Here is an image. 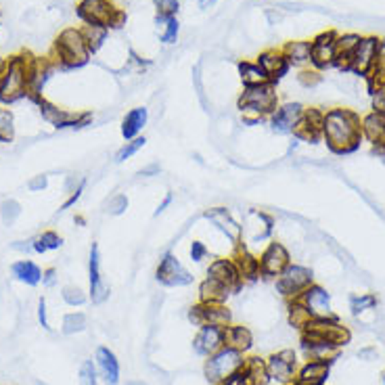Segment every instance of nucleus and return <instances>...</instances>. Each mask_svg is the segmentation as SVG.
Returning <instances> with one entry per match:
<instances>
[{
  "mask_svg": "<svg viewBox=\"0 0 385 385\" xmlns=\"http://www.w3.org/2000/svg\"><path fill=\"white\" fill-rule=\"evenodd\" d=\"M289 320H291L293 327L304 329L312 320V316L308 314V310L302 304L297 302V299H289Z\"/></svg>",
  "mask_w": 385,
  "mask_h": 385,
  "instance_id": "43",
  "label": "nucleus"
},
{
  "mask_svg": "<svg viewBox=\"0 0 385 385\" xmlns=\"http://www.w3.org/2000/svg\"><path fill=\"white\" fill-rule=\"evenodd\" d=\"M299 82L304 84V86H316V84L320 82V75L318 71H299Z\"/></svg>",
  "mask_w": 385,
  "mask_h": 385,
  "instance_id": "53",
  "label": "nucleus"
},
{
  "mask_svg": "<svg viewBox=\"0 0 385 385\" xmlns=\"http://www.w3.org/2000/svg\"><path fill=\"white\" fill-rule=\"evenodd\" d=\"M295 299L308 310L312 318H335L333 308H331V293L318 283H312L310 287H306Z\"/></svg>",
  "mask_w": 385,
  "mask_h": 385,
  "instance_id": "12",
  "label": "nucleus"
},
{
  "mask_svg": "<svg viewBox=\"0 0 385 385\" xmlns=\"http://www.w3.org/2000/svg\"><path fill=\"white\" fill-rule=\"evenodd\" d=\"M155 281L163 287H189L195 283V277L174 251H165L155 268Z\"/></svg>",
  "mask_w": 385,
  "mask_h": 385,
  "instance_id": "7",
  "label": "nucleus"
},
{
  "mask_svg": "<svg viewBox=\"0 0 385 385\" xmlns=\"http://www.w3.org/2000/svg\"><path fill=\"white\" fill-rule=\"evenodd\" d=\"M47 187H49V176L47 174H38V176L27 180V189L32 193H40V191H45Z\"/></svg>",
  "mask_w": 385,
  "mask_h": 385,
  "instance_id": "51",
  "label": "nucleus"
},
{
  "mask_svg": "<svg viewBox=\"0 0 385 385\" xmlns=\"http://www.w3.org/2000/svg\"><path fill=\"white\" fill-rule=\"evenodd\" d=\"M53 55L65 69H75L86 65L91 59V49L86 45V38L80 27H65L53 45Z\"/></svg>",
  "mask_w": 385,
  "mask_h": 385,
  "instance_id": "4",
  "label": "nucleus"
},
{
  "mask_svg": "<svg viewBox=\"0 0 385 385\" xmlns=\"http://www.w3.org/2000/svg\"><path fill=\"white\" fill-rule=\"evenodd\" d=\"M172 201H174V195L172 193H165V197L161 199V203L157 205V209H155V213H153V216L157 218V216H161V213L170 207V205H172Z\"/></svg>",
  "mask_w": 385,
  "mask_h": 385,
  "instance_id": "55",
  "label": "nucleus"
},
{
  "mask_svg": "<svg viewBox=\"0 0 385 385\" xmlns=\"http://www.w3.org/2000/svg\"><path fill=\"white\" fill-rule=\"evenodd\" d=\"M216 3H218V0H199V7H201L203 11H207V9H211Z\"/></svg>",
  "mask_w": 385,
  "mask_h": 385,
  "instance_id": "58",
  "label": "nucleus"
},
{
  "mask_svg": "<svg viewBox=\"0 0 385 385\" xmlns=\"http://www.w3.org/2000/svg\"><path fill=\"white\" fill-rule=\"evenodd\" d=\"M84 189H86V185H84V187H80V189H75V191H71L69 193V197H67V201L61 205V209L59 211H65V209H69V207H73L78 201H80V197H82V193H84Z\"/></svg>",
  "mask_w": 385,
  "mask_h": 385,
  "instance_id": "54",
  "label": "nucleus"
},
{
  "mask_svg": "<svg viewBox=\"0 0 385 385\" xmlns=\"http://www.w3.org/2000/svg\"><path fill=\"white\" fill-rule=\"evenodd\" d=\"M126 385H145V383L143 381H128Z\"/></svg>",
  "mask_w": 385,
  "mask_h": 385,
  "instance_id": "59",
  "label": "nucleus"
},
{
  "mask_svg": "<svg viewBox=\"0 0 385 385\" xmlns=\"http://www.w3.org/2000/svg\"><path fill=\"white\" fill-rule=\"evenodd\" d=\"M245 362H247V358H245L243 352H239V350H235L231 346H222L218 352H213L211 356H207L203 373H205V379L211 385H218L229 375H233L235 371L243 369Z\"/></svg>",
  "mask_w": 385,
  "mask_h": 385,
  "instance_id": "5",
  "label": "nucleus"
},
{
  "mask_svg": "<svg viewBox=\"0 0 385 385\" xmlns=\"http://www.w3.org/2000/svg\"><path fill=\"white\" fill-rule=\"evenodd\" d=\"M310 63L320 71L337 63V34L333 30L318 34L312 40L310 49Z\"/></svg>",
  "mask_w": 385,
  "mask_h": 385,
  "instance_id": "16",
  "label": "nucleus"
},
{
  "mask_svg": "<svg viewBox=\"0 0 385 385\" xmlns=\"http://www.w3.org/2000/svg\"><path fill=\"white\" fill-rule=\"evenodd\" d=\"M260 63V67L266 71V75L270 78V82H279L287 71H289V61L285 59L283 51H277V49H268V51H262L258 55V59H255Z\"/></svg>",
  "mask_w": 385,
  "mask_h": 385,
  "instance_id": "27",
  "label": "nucleus"
},
{
  "mask_svg": "<svg viewBox=\"0 0 385 385\" xmlns=\"http://www.w3.org/2000/svg\"><path fill=\"white\" fill-rule=\"evenodd\" d=\"M27 67L30 55H15L5 61L0 71V105H13L27 97Z\"/></svg>",
  "mask_w": 385,
  "mask_h": 385,
  "instance_id": "3",
  "label": "nucleus"
},
{
  "mask_svg": "<svg viewBox=\"0 0 385 385\" xmlns=\"http://www.w3.org/2000/svg\"><path fill=\"white\" fill-rule=\"evenodd\" d=\"M189 320L195 327H201V325L229 327V325H233V312L226 308V304H201V302H197L189 310Z\"/></svg>",
  "mask_w": 385,
  "mask_h": 385,
  "instance_id": "17",
  "label": "nucleus"
},
{
  "mask_svg": "<svg viewBox=\"0 0 385 385\" xmlns=\"http://www.w3.org/2000/svg\"><path fill=\"white\" fill-rule=\"evenodd\" d=\"M145 145H147V139H145V137H137V139H132V141H126V143L117 149V153H115V163H124L126 159L135 157Z\"/></svg>",
  "mask_w": 385,
  "mask_h": 385,
  "instance_id": "40",
  "label": "nucleus"
},
{
  "mask_svg": "<svg viewBox=\"0 0 385 385\" xmlns=\"http://www.w3.org/2000/svg\"><path fill=\"white\" fill-rule=\"evenodd\" d=\"M42 272L45 270H42L34 260H27V258L15 260L11 264V277L27 287H38L42 283Z\"/></svg>",
  "mask_w": 385,
  "mask_h": 385,
  "instance_id": "28",
  "label": "nucleus"
},
{
  "mask_svg": "<svg viewBox=\"0 0 385 385\" xmlns=\"http://www.w3.org/2000/svg\"><path fill=\"white\" fill-rule=\"evenodd\" d=\"M147 124H149V109L147 107H135V109H130V111L124 115L121 128H119L124 141H132L137 137H143V130L147 128Z\"/></svg>",
  "mask_w": 385,
  "mask_h": 385,
  "instance_id": "26",
  "label": "nucleus"
},
{
  "mask_svg": "<svg viewBox=\"0 0 385 385\" xmlns=\"http://www.w3.org/2000/svg\"><path fill=\"white\" fill-rule=\"evenodd\" d=\"M323 121H325V111L320 109H304V115L299 119L293 137L304 141V143H318L323 141Z\"/></svg>",
  "mask_w": 385,
  "mask_h": 385,
  "instance_id": "21",
  "label": "nucleus"
},
{
  "mask_svg": "<svg viewBox=\"0 0 385 385\" xmlns=\"http://www.w3.org/2000/svg\"><path fill=\"white\" fill-rule=\"evenodd\" d=\"M207 277L220 281L224 287H229L231 291H239L241 285H243V277L235 264V260L231 255H222V258H216L211 260L209 266H207Z\"/></svg>",
  "mask_w": 385,
  "mask_h": 385,
  "instance_id": "19",
  "label": "nucleus"
},
{
  "mask_svg": "<svg viewBox=\"0 0 385 385\" xmlns=\"http://www.w3.org/2000/svg\"><path fill=\"white\" fill-rule=\"evenodd\" d=\"M231 258L235 260L243 281H255L260 277V262H258V255L251 253V249L241 241L239 245L233 247Z\"/></svg>",
  "mask_w": 385,
  "mask_h": 385,
  "instance_id": "25",
  "label": "nucleus"
},
{
  "mask_svg": "<svg viewBox=\"0 0 385 385\" xmlns=\"http://www.w3.org/2000/svg\"><path fill=\"white\" fill-rule=\"evenodd\" d=\"M80 385H99V373L93 360H84L80 366Z\"/></svg>",
  "mask_w": 385,
  "mask_h": 385,
  "instance_id": "46",
  "label": "nucleus"
},
{
  "mask_svg": "<svg viewBox=\"0 0 385 385\" xmlns=\"http://www.w3.org/2000/svg\"><path fill=\"white\" fill-rule=\"evenodd\" d=\"M189 255H191V260H193L195 264H199V262L207 260L209 247H207L203 241H191V245H189Z\"/></svg>",
  "mask_w": 385,
  "mask_h": 385,
  "instance_id": "48",
  "label": "nucleus"
},
{
  "mask_svg": "<svg viewBox=\"0 0 385 385\" xmlns=\"http://www.w3.org/2000/svg\"><path fill=\"white\" fill-rule=\"evenodd\" d=\"M245 369H247V375H249L251 383H255V385H268L270 383L268 373H266V360H262L258 356H251V358H247Z\"/></svg>",
  "mask_w": 385,
  "mask_h": 385,
  "instance_id": "36",
  "label": "nucleus"
},
{
  "mask_svg": "<svg viewBox=\"0 0 385 385\" xmlns=\"http://www.w3.org/2000/svg\"><path fill=\"white\" fill-rule=\"evenodd\" d=\"M57 279H59L57 268H45V272H42V285L47 289H53L57 285Z\"/></svg>",
  "mask_w": 385,
  "mask_h": 385,
  "instance_id": "52",
  "label": "nucleus"
},
{
  "mask_svg": "<svg viewBox=\"0 0 385 385\" xmlns=\"http://www.w3.org/2000/svg\"><path fill=\"white\" fill-rule=\"evenodd\" d=\"M249 385H255V383H249Z\"/></svg>",
  "mask_w": 385,
  "mask_h": 385,
  "instance_id": "62",
  "label": "nucleus"
},
{
  "mask_svg": "<svg viewBox=\"0 0 385 385\" xmlns=\"http://www.w3.org/2000/svg\"><path fill=\"white\" fill-rule=\"evenodd\" d=\"M360 128H362V139H366L379 153L385 155V115L373 109L371 113L362 115Z\"/></svg>",
  "mask_w": 385,
  "mask_h": 385,
  "instance_id": "23",
  "label": "nucleus"
},
{
  "mask_svg": "<svg viewBox=\"0 0 385 385\" xmlns=\"http://www.w3.org/2000/svg\"><path fill=\"white\" fill-rule=\"evenodd\" d=\"M239 78L243 82V89L260 86V84H268L270 82V78L266 75V71L260 67L258 61H241L239 63Z\"/></svg>",
  "mask_w": 385,
  "mask_h": 385,
  "instance_id": "30",
  "label": "nucleus"
},
{
  "mask_svg": "<svg viewBox=\"0 0 385 385\" xmlns=\"http://www.w3.org/2000/svg\"><path fill=\"white\" fill-rule=\"evenodd\" d=\"M266 373L270 381H277L281 385H291L297 373V356L291 348H285L281 352H275L266 358Z\"/></svg>",
  "mask_w": 385,
  "mask_h": 385,
  "instance_id": "13",
  "label": "nucleus"
},
{
  "mask_svg": "<svg viewBox=\"0 0 385 385\" xmlns=\"http://www.w3.org/2000/svg\"><path fill=\"white\" fill-rule=\"evenodd\" d=\"M304 109L306 107L302 103H293V101L279 103V107L268 115V124L272 128V132L283 135V137L293 135L299 119H302V115H304Z\"/></svg>",
  "mask_w": 385,
  "mask_h": 385,
  "instance_id": "14",
  "label": "nucleus"
},
{
  "mask_svg": "<svg viewBox=\"0 0 385 385\" xmlns=\"http://www.w3.org/2000/svg\"><path fill=\"white\" fill-rule=\"evenodd\" d=\"M89 289H91L89 295L93 299V304H103L109 297V289L101 275V251L97 243L91 245V253H89Z\"/></svg>",
  "mask_w": 385,
  "mask_h": 385,
  "instance_id": "20",
  "label": "nucleus"
},
{
  "mask_svg": "<svg viewBox=\"0 0 385 385\" xmlns=\"http://www.w3.org/2000/svg\"><path fill=\"white\" fill-rule=\"evenodd\" d=\"M61 297H63V302L71 308H78V306H84L89 302V295L84 293V289H80L78 285H65L61 289Z\"/></svg>",
  "mask_w": 385,
  "mask_h": 385,
  "instance_id": "42",
  "label": "nucleus"
},
{
  "mask_svg": "<svg viewBox=\"0 0 385 385\" xmlns=\"http://www.w3.org/2000/svg\"><path fill=\"white\" fill-rule=\"evenodd\" d=\"M222 346H226V327L201 325L197 335L193 337V350L197 356H203V358L218 352Z\"/></svg>",
  "mask_w": 385,
  "mask_h": 385,
  "instance_id": "15",
  "label": "nucleus"
},
{
  "mask_svg": "<svg viewBox=\"0 0 385 385\" xmlns=\"http://www.w3.org/2000/svg\"><path fill=\"white\" fill-rule=\"evenodd\" d=\"M40 107V115L45 121H49L57 130H65V128H84L93 121V113H80V111H69L53 105L47 99H38L36 101Z\"/></svg>",
  "mask_w": 385,
  "mask_h": 385,
  "instance_id": "9",
  "label": "nucleus"
},
{
  "mask_svg": "<svg viewBox=\"0 0 385 385\" xmlns=\"http://www.w3.org/2000/svg\"><path fill=\"white\" fill-rule=\"evenodd\" d=\"M377 59H379V38L362 36L358 47L354 49V53L348 59V69L346 71H354L358 75L369 78L377 67Z\"/></svg>",
  "mask_w": 385,
  "mask_h": 385,
  "instance_id": "11",
  "label": "nucleus"
},
{
  "mask_svg": "<svg viewBox=\"0 0 385 385\" xmlns=\"http://www.w3.org/2000/svg\"><path fill=\"white\" fill-rule=\"evenodd\" d=\"M360 34H344V36H337V63L341 69H348V59L354 53V49L358 47L360 42Z\"/></svg>",
  "mask_w": 385,
  "mask_h": 385,
  "instance_id": "33",
  "label": "nucleus"
},
{
  "mask_svg": "<svg viewBox=\"0 0 385 385\" xmlns=\"http://www.w3.org/2000/svg\"><path fill=\"white\" fill-rule=\"evenodd\" d=\"M258 262H260V277L277 279L291 264V253L285 247V243L270 239L264 245V249L258 253Z\"/></svg>",
  "mask_w": 385,
  "mask_h": 385,
  "instance_id": "10",
  "label": "nucleus"
},
{
  "mask_svg": "<svg viewBox=\"0 0 385 385\" xmlns=\"http://www.w3.org/2000/svg\"><path fill=\"white\" fill-rule=\"evenodd\" d=\"M233 291L224 287L220 281L205 277L199 285V302L201 304H224Z\"/></svg>",
  "mask_w": 385,
  "mask_h": 385,
  "instance_id": "29",
  "label": "nucleus"
},
{
  "mask_svg": "<svg viewBox=\"0 0 385 385\" xmlns=\"http://www.w3.org/2000/svg\"><path fill=\"white\" fill-rule=\"evenodd\" d=\"M89 325V318L84 312H67L61 320V333L63 335H75L82 333Z\"/></svg>",
  "mask_w": 385,
  "mask_h": 385,
  "instance_id": "37",
  "label": "nucleus"
},
{
  "mask_svg": "<svg viewBox=\"0 0 385 385\" xmlns=\"http://www.w3.org/2000/svg\"><path fill=\"white\" fill-rule=\"evenodd\" d=\"M3 65H5V59H3V57H0V71H3Z\"/></svg>",
  "mask_w": 385,
  "mask_h": 385,
  "instance_id": "60",
  "label": "nucleus"
},
{
  "mask_svg": "<svg viewBox=\"0 0 385 385\" xmlns=\"http://www.w3.org/2000/svg\"><path fill=\"white\" fill-rule=\"evenodd\" d=\"M95 366L105 385H119L121 369H119V360L113 350H109L107 346H99L95 354Z\"/></svg>",
  "mask_w": 385,
  "mask_h": 385,
  "instance_id": "24",
  "label": "nucleus"
},
{
  "mask_svg": "<svg viewBox=\"0 0 385 385\" xmlns=\"http://www.w3.org/2000/svg\"><path fill=\"white\" fill-rule=\"evenodd\" d=\"M237 105L243 113L245 124H258L266 119L279 107V95L275 91V84L268 82V84H260V86L243 89Z\"/></svg>",
  "mask_w": 385,
  "mask_h": 385,
  "instance_id": "2",
  "label": "nucleus"
},
{
  "mask_svg": "<svg viewBox=\"0 0 385 385\" xmlns=\"http://www.w3.org/2000/svg\"><path fill=\"white\" fill-rule=\"evenodd\" d=\"M314 283V272L308 266L302 264H289L277 279H275V287L277 293L285 299H295L299 293H302L306 287H310Z\"/></svg>",
  "mask_w": 385,
  "mask_h": 385,
  "instance_id": "8",
  "label": "nucleus"
},
{
  "mask_svg": "<svg viewBox=\"0 0 385 385\" xmlns=\"http://www.w3.org/2000/svg\"><path fill=\"white\" fill-rule=\"evenodd\" d=\"M155 23H157L159 40L163 42V45H176V42H178V32H180L178 17H161V15H155Z\"/></svg>",
  "mask_w": 385,
  "mask_h": 385,
  "instance_id": "34",
  "label": "nucleus"
},
{
  "mask_svg": "<svg viewBox=\"0 0 385 385\" xmlns=\"http://www.w3.org/2000/svg\"><path fill=\"white\" fill-rule=\"evenodd\" d=\"M15 139V117L13 111L0 107V145L11 143Z\"/></svg>",
  "mask_w": 385,
  "mask_h": 385,
  "instance_id": "38",
  "label": "nucleus"
},
{
  "mask_svg": "<svg viewBox=\"0 0 385 385\" xmlns=\"http://www.w3.org/2000/svg\"><path fill=\"white\" fill-rule=\"evenodd\" d=\"M333 358H323V360H308L302 364L295 373V379L291 385H325L329 379Z\"/></svg>",
  "mask_w": 385,
  "mask_h": 385,
  "instance_id": "22",
  "label": "nucleus"
},
{
  "mask_svg": "<svg viewBox=\"0 0 385 385\" xmlns=\"http://www.w3.org/2000/svg\"><path fill=\"white\" fill-rule=\"evenodd\" d=\"M383 385H385V373H383Z\"/></svg>",
  "mask_w": 385,
  "mask_h": 385,
  "instance_id": "61",
  "label": "nucleus"
},
{
  "mask_svg": "<svg viewBox=\"0 0 385 385\" xmlns=\"http://www.w3.org/2000/svg\"><path fill=\"white\" fill-rule=\"evenodd\" d=\"M360 115L352 109L335 107L325 111L323 121V141L335 155L354 153L362 143Z\"/></svg>",
  "mask_w": 385,
  "mask_h": 385,
  "instance_id": "1",
  "label": "nucleus"
},
{
  "mask_svg": "<svg viewBox=\"0 0 385 385\" xmlns=\"http://www.w3.org/2000/svg\"><path fill=\"white\" fill-rule=\"evenodd\" d=\"M310 49H312V42L310 40H295L289 42V45L283 49L285 59L289 61V65L297 67V65H306L310 63Z\"/></svg>",
  "mask_w": 385,
  "mask_h": 385,
  "instance_id": "32",
  "label": "nucleus"
},
{
  "mask_svg": "<svg viewBox=\"0 0 385 385\" xmlns=\"http://www.w3.org/2000/svg\"><path fill=\"white\" fill-rule=\"evenodd\" d=\"M159 172V165L157 163H153V165H149V167H145L143 172H141V176H151V174H157Z\"/></svg>",
  "mask_w": 385,
  "mask_h": 385,
  "instance_id": "57",
  "label": "nucleus"
},
{
  "mask_svg": "<svg viewBox=\"0 0 385 385\" xmlns=\"http://www.w3.org/2000/svg\"><path fill=\"white\" fill-rule=\"evenodd\" d=\"M82 32H84V38H86V45H89L91 53H97V51L103 47V42H105L109 30H105V27H95V25H86Z\"/></svg>",
  "mask_w": 385,
  "mask_h": 385,
  "instance_id": "44",
  "label": "nucleus"
},
{
  "mask_svg": "<svg viewBox=\"0 0 385 385\" xmlns=\"http://www.w3.org/2000/svg\"><path fill=\"white\" fill-rule=\"evenodd\" d=\"M203 218L216 226V231H220L231 241L233 247L243 241V226L235 220L231 209H226V207H209V209H205Z\"/></svg>",
  "mask_w": 385,
  "mask_h": 385,
  "instance_id": "18",
  "label": "nucleus"
},
{
  "mask_svg": "<svg viewBox=\"0 0 385 385\" xmlns=\"http://www.w3.org/2000/svg\"><path fill=\"white\" fill-rule=\"evenodd\" d=\"M226 346L247 354L253 346V333L243 325H229L226 327Z\"/></svg>",
  "mask_w": 385,
  "mask_h": 385,
  "instance_id": "31",
  "label": "nucleus"
},
{
  "mask_svg": "<svg viewBox=\"0 0 385 385\" xmlns=\"http://www.w3.org/2000/svg\"><path fill=\"white\" fill-rule=\"evenodd\" d=\"M379 304V299L375 293H360V295H352L350 297V310L354 316H360L366 310H373Z\"/></svg>",
  "mask_w": 385,
  "mask_h": 385,
  "instance_id": "39",
  "label": "nucleus"
},
{
  "mask_svg": "<svg viewBox=\"0 0 385 385\" xmlns=\"http://www.w3.org/2000/svg\"><path fill=\"white\" fill-rule=\"evenodd\" d=\"M75 13L86 25L105 27V30L119 27V23L124 21V13L115 9L109 0H80Z\"/></svg>",
  "mask_w": 385,
  "mask_h": 385,
  "instance_id": "6",
  "label": "nucleus"
},
{
  "mask_svg": "<svg viewBox=\"0 0 385 385\" xmlns=\"http://www.w3.org/2000/svg\"><path fill=\"white\" fill-rule=\"evenodd\" d=\"M251 383V379H249V375H247V369L243 366V369H239V371H235L233 375H229L222 383H218V385H249Z\"/></svg>",
  "mask_w": 385,
  "mask_h": 385,
  "instance_id": "49",
  "label": "nucleus"
},
{
  "mask_svg": "<svg viewBox=\"0 0 385 385\" xmlns=\"http://www.w3.org/2000/svg\"><path fill=\"white\" fill-rule=\"evenodd\" d=\"M21 211H23V207H21V203L17 199H5L3 203H0V218H3V222L7 226L17 222V218L21 216Z\"/></svg>",
  "mask_w": 385,
  "mask_h": 385,
  "instance_id": "41",
  "label": "nucleus"
},
{
  "mask_svg": "<svg viewBox=\"0 0 385 385\" xmlns=\"http://www.w3.org/2000/svg\"><path fill=\"white\" fill-rule=\"evenodd\" d=\"M38 323L42 329H47L51 331V320H49V310H47V299L45 297H40V302H38Z\"/></svg>",
  "mask_w": 385,
  "mask_h": 385,
  "instance_id": "50",
  "label": "nucleus"
},
{
  "mask_svg": "<svg viewBox=\"0 0 385 385\" xmlns=\"http://www.w3.org/2000/svg\"><path fill=\"white\" fill-rule=\"evenodd\" d=\"M63 245V237L57 231H42L38 237L32 239V251L34 253H47L57 251Z\"/></svg>",
  "mask_w": 385,
  "mask_h": 385,
  "instance_id": "35",
  "label": "nucleus"
},
{
  "mask_svg": "<svg viewBox=\"0 0 385 385\" xmlns=\"http://www.w3.org/2000/svg\"><path fill=\"white\" fill-rule=\"evenodd\" d=\"M155 11L161 17H176L180 9V0H153Z\"/></svg>",
  "mask_w": 385,
  "mask_h": 385,
  "instance_id": "47",
  "label": "nucleus"
},
{
  "mask_svg": "<svg viewBox=\"0 0 385 385\" xmlns=\"http://www.w3.org/2000/svg\"><path fill=\"white\" fill-rule=\"evenodd\" d=\"M128 205H130V199H128V195L126 193H115L105 203V211L109 213V216H121V213H126Z\"/></svg>",
  "mask_w": 385,
  "mask_h": 385,
  "instance_id": "45",
  "label": "nucleus"
},
{
  "mask_svg": "<svg viewBox=\"0 0 385 385\" xmlns=\"http://www.w3.org/2000/svg\"><path fill=\"white\" fill-rule=\"evenodd\" d=\"M377 65L385 67V38L379 40V59H377Z\"/></svg>",
  "mask_w": 385,
  "mask_h": 385,
  "instance_id": "56",
  "label": "nucleus"
}]
</instances>
